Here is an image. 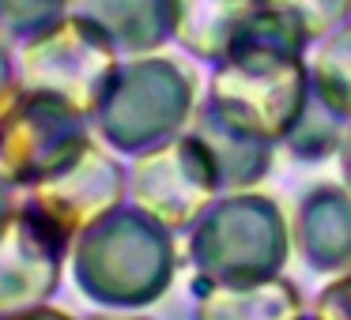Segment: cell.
Here are the masks:
<instances>
[{
  "label": "cell",
  "instance_id": "1",
  "mask_svg": "<svg viewBox=\"0 0 351 320\" xmlns=\"http://www.w3.org/2000/svg\"><path fill=\"white\" fill-rule=\"evenodd\" d=\"M200 249V264L212 282L272 279L287 264V226L272 200L245 196L219 207Z\"/></svg>",
  "mask_w": 351,
  "mask_h": 320
},
{
  "label": "cell",
  "instance_id": "2",
  "mask_svg": "<svg viewBox=\"0 0 351 320\" xmlns=\"http://www.w3.org/2000/svg\"><path fill=\"white\" fill-rule=\"evenodd\" d=\"M295 241L313 271H351V200L321 189L298 207Z\"/></svg>",
  "mask_w": 351,
  "mask_h": 320
},
{
  "label": "cell",
  "instance_id": "3",
  "mask_svg": "<svg viewBox=\"0 0 351 320\" xmlns=\"http://www.w3.org/2000/svg\"><path fill=\"white\" fill-rule=\"evenodd\" d=\"M306 312L298 286L287 279H253V282H215L200 294V320H295Z\"/></svg>",
  "mask_w": 351,
  "mask_h": 320
},
{
  "label": "cell",
  "instance_id": "4",
  "mask_svg": "<svg viewBox=\"0 0 351 320\" xmlns=\"http://www.w3.org/2000/svg\"><path fill=\"white\" fill-rule=\"evenodd\" d=\"M313 317L317 320H351V271L332 279L313 302Z\"/></svg>",
  "mask_w": 351,
  "mask_h": 320
},
{
  "label": "cell",
  "instance_id": "5",
  "mask_svg": "<svg viewBox=\"0 0 351 320\" xmlns=\"http://www.w3.org/2000/svg\"><path fill=\"white\" fill-rule=\"evenodd\" d=\"M295 320H317V317H313V312H298Z\"/></svg>",
  "mask_w": 351,
  "mask_h": 320
}]
</instances>
